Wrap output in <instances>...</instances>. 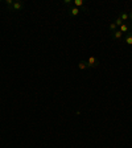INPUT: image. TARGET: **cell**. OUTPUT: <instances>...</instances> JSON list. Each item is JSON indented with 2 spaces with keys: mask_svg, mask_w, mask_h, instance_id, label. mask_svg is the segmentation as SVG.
<instances>
[{
  "mask_svg": "<svg viewBox=\"0 0 132 148\" xmlns=\"http://www.w3.org/2000/svg\"><path fill=\"white\" fill-rule=\"evenodd\" d=\"M13 3H15V1H12V0H5V4L8 5V10H11V8H12Z\"/></svg>",
  "mask_w": 132,
  "mask_h": 148,
  "instance_id": "cell-12",
  "label": "cell"
},
{
  "mask_svg": "<svg viewBox=\"0 0 132 148\" xmlns=\"http://www.w3.org/2000/svg\"><path fill=\"white\" fill-rule=\"evenodd\" d=\"M108 29H110V32H111V33H112V32H115V31H116V29H118V27L115 25V23H111L110 25H108Z\"/></svg>",
  "mask_w": 132,
  "mask_h": 148,
  "instance_id": "cell-10",
  "label": "cell"
},
{
  "mask_svg": "<svg viewBox=\"0 0 132 148\" xmlns=\"http://www.w3.org/2000/svg\"><path fill=\"white\" fill-rule=\"evenodd\" d=\"M98 65H99V60H98L97 57H94V56L88 57V60H87V66L88 68H98Z\"/></svg>",
  "mask_w": 132,
  "mask_h": 148,
  "instance_id": "cell-1",
  "label": "cell"
},
{
  "mask_svg": "<svg viewBox=\"0 0 132 148\" xmlns=\"http://www.w3.org/2000/svg\"><path fill=\"white\" fill-rule=\"evenodd\" d=\"M118 29L122 32L123 35H124V33H128V32H132V23H124V24Z\"/></svg>",
  "mask_w": 132,
  "mask_h": 148,
  "instance_id": "cell-2",
  "label": "cell"
},
{
  "mask_svg": "<svg viewBox=\"0 0 132 148\" xmlns=\"http://www.w3.org/2000/svg\"><path fill=\"white\" fill-rule=\"evenodd\" d=\"M114 23H115V25H116V27H118V28H120V27H122V25H123V24H124V23H123V21H122V20H120V17H118V19H116V20H115V21H114Z\"/></svg>",
  "mask_w": 132,
  "mask_h": 148,
  "instance_id": "cell-11",
  "label": "cell"
},
{
  "mask_svg": "<svg viewBox=\"0 0 132 148\" xmlns=\"http://www.w3.org/2000/svg\"><path fill=\"white\" fill-rule=\"evenodd\" d=\"M69 13L71 16H78L79 13H81V10H79V8H77V7H71V8L69 10Z\"/></svg>",
  "mask_w": 132,
  "mask_h": 148,
  "instance_id": "cell-5",
  "label": "cell"
},
{
  "mask_svg": "<svg viewBox=\"0 0 132 148\" xmlns=\"http://www.w3.org/2000/svg\"><path fill=\"white\" fill-rule=\"evenodd\" d=\"M111 36H112L114 40H122V38H123V33L119 31V29H116L115 32H112V33H111Z\"/></svg>",
  "mask_w": 132,
  "mask_h": 148,
  "instance_id": "cell-4",
  "label": "cell"
},
{
  "mask_svg": "<svg viewBox=\"0 0 132 148\" xmlns=\"http://www.w3.org/2000/svg\"><path fill=\"white\" fill-rule=\"evenodd\" d=\"M129 19L132 20V11H131V12H129Z\"/></svg>",
  "mask_w": 132,
  "mask_h": 148,
  "instance_id": "cell-14",
  "label": "cell"
},
{
  "mask_svg": "<svg viewBox=\"0 0 132 148\" xmlns=\"http://www.w3.org/2000/svg\"><path fill=\"white\" fill-rule=\"evenodd\" d=\"M124 42H126L127 45H132V32H128L126 35V37H124Z\"/></svg>",
  "mask_w": 132,
  "mask_h": 148,
  "instance_id": "cell-6",
  "label": "cell"
},
{
  "mask_svg": "<svg viewBox=\"0 0 132 148\" xmlns=\"http://www.w3.org/2000/svg\"><path fill=\"white\" fill-rule=\"evenodd\" d=\"M63 4H65V5H71L73 1L71 0H63Z\"/></svg>",
  "mask_w": 132,
  "mask_h": 148,
  "instance_id": "cell-13",
  "label": "cell"
},
{
  "mask_svg": "<svg viewBox=\"0 0 132 148\" xmlns=\"http://www.w3.org/2000/svg\"><path fill=\"white\" fill-rule=\"evenodd\" d=\"M87 61H85V60H82V61H79L78 62V69H81V70H85V69H87Z\"/></svg>",
  "mask_w": 132,
  "mask_h": 148,
  "instance_id": "cell-8",
  "label": "cell"
},
{
  "mask_svg": "<svg viewBox=\"0 0 132 148\" xmlns=\"http://www.w3.org/2000/svg\"><path fill=\"white\" fill-rule=\"evenodd\" d=\"M119 17H120V20H122L123 23H128V20H129V15L128 13H126V12H122Z\"/></svg>",
  "mask_w": 132,
  "mask_h": 148,
  "instance_id": "cell-9",
  "label": "cell"
},
{
  "mask_svg": "<svg viewBox=\"0 0 132 148\" xmlns=\"http://www.w3.org/2000/svg\"><path fill=\"white\" fill-rule=\"evenodd\" d=\"M73 7L82 8V7H85V3H83V0H73Z\"/></svg>",
  "mask_w": 132,
  "mask_h": 148,
  "instance_id": "cell-7",
  "label": "cell"
},
{
  "mask_svg": "<svg viewBox=\"0 0 132 148\" xmlns=\"http://www.w3.org/2000/svg\"><path fill=\"white\" fill-rule=\"evenodd\" d=\"M22 8H24V3L22 1H20V0H17V1H15L12 5V8H11L10 11H21Z\"/></svg>",
  "mask_w": 132,
  "mask_h": 148,
  "instance_id": "cell-3",
  "label": "cell"
}]
</instances>
